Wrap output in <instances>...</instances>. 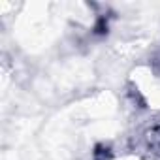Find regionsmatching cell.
<instances>
[{
	"mask_svg": "<svg viewBox=\"0 0 160 160\" xmlns=\"http://www.w3.org/2000/svg\"><path fill=\"white\" fill-rule=\"evenodd\" d=\"M132 85L149 109L160 111V73L147 66H139L132 72Z\"/></svg>",
	"mask_w": 160,
	"mask_h": 160,
	"instance_id": "obj_1",
	"label": "cell"
},
{
	"mask_svg": "<svg viewBox=\"0 0 160 160\" xmlns=\"http://www.w3.org/2000/svg\"><path fill=\"white\" fill-rule=\"evenodd\" d=\"M111 160H149V158H143V156H139L136 152H124V154H119V156H115Z\"/></svg>",
	"mask_w": 160,
	"mask_h": 160,
	"instance_id": "obj_3",
	"label": "cell"
},
{
	"mask_svg": "<svg viewBox=\"0 0 160 160\" xmlns=\"http://www.w3.org/2000/svg\"><path fill=\"white\" fill-rule=\"evenodd\" d=\"M145 145H147V158L160 160V126H154L147 132Z\"/></svg>",
	"mask_w": 160,
	"mask_h": 160,
	"instance_id": "obj_2",
	"label": "cell"
}]
</instances>
